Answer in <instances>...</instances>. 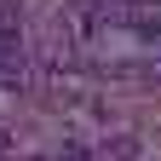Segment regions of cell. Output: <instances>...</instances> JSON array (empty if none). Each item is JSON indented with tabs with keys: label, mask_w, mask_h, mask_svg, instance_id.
<instances>
[{
	"label": "cell",
	"mask_w": 161,
	"mask_h": 161,
	"mask_svg": "<svg viewBox=\"0 0 161 161\" xmlns=\"http://www.w3.org/2000/svg\"><path fill=\"white\" fill-rule=\"evenodd\" d=\"M127 23H132L138 35H150V40H155V35H161V6H150V0H138V6L127 12Z\"/></svg>",
	"instance_id": "cell-1"
},
{
	"label": "cell",
	"mask_w": 161,
	"mask_h": 161,
	"mask_svg": "<svg viewBox=\"0 0 161 161\" xmlns=\"http://www.w3.org/2000/svg\"><path fill=\"white\" fill-rule=\"evenodd\" d=\"M69 17L80 23V35H92L98 23H104V0H75V6H69Z\"/></svg>",
	"instance_id": "cell-2"
},
{
	"label": "cell",
	"mask_w": 161,
	"mask_h": 161,
	"mask_svg": "<svg viewBox=\"0 0 161 161\" xmlns=\"http://www.w3.org/2000/svg\"><path fill=\"white\" fill-rule=\"evenodd\" d=\"M6 138H12V132H6V127H0V155H6Z\"/></svg>",
	"instance_id": "cell-3"
}]
</instances>
